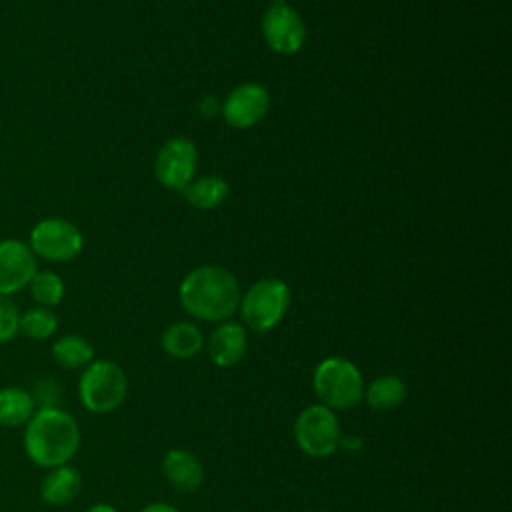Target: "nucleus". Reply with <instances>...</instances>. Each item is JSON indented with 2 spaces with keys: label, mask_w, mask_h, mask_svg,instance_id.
I'll use <instances>...</instances> for the list:
<instances>
[{
  "label": "nucleus",
  "mask_w": 512,
  "mask_h": 512,
  "mask_svg": "<svg viewBox=\"0 0 512 512\" xmlns=\"http://www.w3.org/2000/svg\"><path fill=\"white\" fill-rule=\"evenodd\" d=\"M80 448V428L74 416L56 408H40L26 422L24 450L40 468L68 464Z\"/></svg>",
  "instance_id": "obj_1"
},
{
  "label": "nucleus",
  "mask_w": 512,
  "mask_h": 512,
  "mask_svg": "<svg viewBox=\"0 0 512 512\" xmlns=\"http://www.w3.org/2000/svg\"><path fill=\"white\" fill-rule=\"evenodd\" d=\"M78 396L82 406L94 414H110L128 396V376L112 360H92L80 376Z\"/></svg>",
  "instance_id": "obj_4"
},
{
  "label": "nucleus",
  "mask_w": 512,
  "mask_h": 512,
  "mask_svg": "<svg viewBox=\"0 0 512 512\" xmlns=\"http://www.w3.org/2000/svg\"><path fill=\"white\" fill-rule=\"evenodd\" d=\"M58 396H60V390H58L56 382H54V380H50V378L40 380V382H38V386H36V392L32 394L34 402L42 404L40 408H56Z\"/></svg>",
  "instance_id": "obj_23"
},
{
  "label": "nucleus",
  "mask_w": 512,
  "mask_h": 512,
  "mask_svg": "<svg viewBox=\"0 0 512 512\" xmlns=\"http://www.w3.org/2000/svg\"><path fill=\"white\" fill-rule=\"evenodd\" d=\"M54 360L68 370L86 368L94 360V348L78 334H64L52 344Z\"/></svg>",
  "instance_id": "obj_18"
},
{
  "label": "nucleus",
  "mask_w": 512,
  "mask_h": 512,
  "mask_svg": "<svg viewBox=\"0 0 512 512\" xmlns=\"http://www.w3.org/2000/svg\"><path fill=\"white\" fill-rule=\"evenodd\" d=\"M20 314H18V308L16 304L0 294V342H8L12 340L20 330Z\"/></svg>",
  "instance_id": "obj_22"
},
{
  "label": "nucleus",
  "mask_w": 512,
  "mask_h": 512,
  "mask_svg": "<svg viewBox=\"0 0 512 512\" xmlns=\"http://www.w3.org/2000/svg\"><path fill=\"white\" fill-rule=\"evenodd\" d=\"M294 440L312 458H326L340 444V422L336 412L324 404L306 406L294 420Z\"/></svg>",
  "instance_id": "obj_6"
},
{
  "label": "nucleus",
  "mask_w": 512,
  "mask_h": 512,
  "mask_svg": "<svg viewBox=\"0 0 512 512\" xmlns=\"http://www.w3.org/2000/svg\"><path fill=\"white\" fill-rule=\"evenodd\" d=\"M270 106L268 90L260 84L236 86L222 104L224 120L234 128H250L264 118Z\"/></svg>",
  "instance_id": "obj_10"
},
{
  "label": "nucleus",
  "mask_w": 512,
  "mask_h": 512,
  "mask_svg": "<svg viewBox=\"0 0 512 512\" xmlns=\"http://www.w3.org/2000/svg\"><path fill=\"white\" fill-rule=\"evenodd\" d=\"M80 490H82V474L70 464L50 468V472L44 476L40 484L42 498L54 506H64L72 502L80 494Z\"/></svg>",
  "instance_id": "obj_14"
},
{
  "label": "nucleus",
  "mask_w": 512,
  "mask_h": 512,
  "mask_svg": "<svg viewBox=\"0 0 512 512\" xmlns=\"http://www.w3.org/2000/svg\"><path fill=\"white\" fill-rule=\"evenodd\" d=\"M86 512H118L114 506H110V504H104V502H98V504H94V506H90Z\"/></svg>",
  "instance_id": "obj_26"
},
{
  "label": "nucleus",
  "mask_w": 512,
  "mask_h": 512,
  "mask_svg": "<svg viewBox=\"0 0 512 512\" xmlns=\"http://www.w3.org/2000/svg\"><path fill=\"white\" fill-rule=\"evenodd\" d=\"M288 306V286L278 278H264L248 288L238 308L248 328H252L254 332H266L284 318Z\"/></svg>",
  "instance_id": "obj_5"
},
{
  "label": "nucleus",
  "mask_w": 512,
  "mask_h": 512,
  "mask_svg": "<svg viewBox=\"0 0 512 512\" xmlns=\"http://www.w3.org/2000/svg\"><path fill=\"white\" fill-rule=\"evenodd\" d=\"M36 274V258L30 246L20 240L0 242V294L10 296L32 280Z\"/></svg>",
  "instance_id": "obj_11"
},
{
  "label": "nucleus",
  "mask_w": 512,
  "mask_h": 512,
  "mask_svg": "<svg viewBox=\"0 0 512 512\" xmlns=\"http://www.w3.org/2000/svg\"><path fill=\"white\" fill-rule=\"evenodd\" d=\"M180 302L198 320L226 322L240 306V288L226 268L200 266L182 280Z\"/></svg>",
  "instance_id": "obj_2"
},
{
  "label": "nucleus",
  "mask_w": 512,
  "mask_h": 512,
  "mask_svg": "<svg viewBox=\"0 0 512 512\" xmlns=\"http://www.w3.org/2000/svg\"><path fill=\"white\" fill-rule=\"evenodd\" d=\"M406 384L400 376L394 374H384L374 378L368 386H364V396L362 400L378 412H390L396 410L398 406L404 404L406 400Z\"/></svg>",
  "instance_id": "obj_15"
},
{
  "label": "nucleus",
  "mask_w": 512,
  "mask_h": 512,
  "mask_svg": "<svg viewBox=\"0 0 512 512\" xmlns=\"http://www.w3.org/2000/svg\"><path fill=\"white\" fill-rule=\"evenodd\" d=\"M30 286V294L32 298L40 304V306H56L60 304V300L64 298V282L56 272H36L32 276V280L28 282Z\"/></svg>",
  "instance_id": "obj_21"
},
{
  "label": "nucleus",
  "mask_w": 512,
  "mask_h": 512,
  "mask_svg": "<svg viewBox=\"0 0 512 512\" xmlns=\"http://www.w3.org/2000/svg\"><path fill=\"white\" fill-rule=\"evenodd\" d=\"M246 348H248L246 330L238 322H220L208 336V344H206L208 358L220 368H230L238 364L244 358Z\"/></svg>",
  "instance_id": "obj_12"
},
{
  "label": "nucleus",
  "mask_w": 512,
  "mask_h": 512,
  "mask_svg": "<svg viewBox=\"0 0 512 512\" xmlns=\"http://www.w3.org/2000/svg\"><path fill=\"white\" fill-rule=\"evenodd\" d=\"M262 34L274 52L294 54L304 44L306 28L298 12H294L284 0H272L262 18Z\"/></svg>",
  "instance_id": "obj_9"
},
{
  "label": "nucleus",
  "mask_w": 512,
  "mask_h": 512,
  "mask_svg": "<svg viewBox=\"0 0 512 512\" xmlns=\"http://www.w3.org/2000/svg\"><path fill=\"white\" fill-rule=\"evenodd\" d=\"M162 474L168 484L180 492H194L204 482V466L200 458L184 448H172L164 454Z\"/></svg>",
  "instance_id": "obj_13"
},
{
  "label": "nucleus",
  "mask_w": 512,
  "mask_h": 512,
  "mask_svg": "<svg viewBox=\"0 0 512 512\" xmlns=\"http://www.w3.org/2000/svg\"><path fill=\"white\" fill-rule=\"evenodd\" d=\"M222 106L218 104V100L216 98H212V96H208V98H202V102H200V112H202V116L204 118H214L216 116V112L220 110Z\"/></svg>",
  "instance_id": "obj_24"
},
{
  "label": "nucleus",
  "mask_w": 512,
  "mask_h": 512,
  "mask_svg": "<svg viewBox=\"0 0 512 512\" xmlns=\"http://www.w3.org/2000/svg\"><path fill=\"white\" fill-rule=\"evenodd\" d=\"M80 230L62 218L40 220L30 232V250L46 260L66 262L80 254L82 250Z\"/></svg>",
  "instance_id": "obj_7"
},
{
  "label": "nucleus",
  "mask_w": 512,
  "mask_h": 512,
  "mask_svg": "<svg viewBox=\"0 0 512 512\" xmlns=\"http://www.w3.org/2000/svg\"><path fill=\"white\" fill-rule=\"evenodd\" d=\"M312 388L320 404L330 410H350L362 402L364 378L358 366L342 356L324 358L312 376Z\"/></svg>",
  "instance_id": "obj_3"
},
{
  "label": "nucleus",
  "mask_w": 512,
  "mask_h": 512,
  "mask_svg": "<svg viewBox=\"0 0 512 512\" xmlns=\"http://www.w3.org/2000/svg\"><path fill=\"white\" fill-rule=\"evenodd\" d=\"M36 412V402L32 394L18 386H8L0 390V424L16 428L26 424Z\"/></svg>",
  "instance_id": "obj_17"
},
{
  "label": "nucleus",
  "mask_w": 512,
  "mask_h": 512,
  "mask_svg": "<svg viewBox=\"0 0 512 512\" xmlns=\"http://www.w3.org/2000/svg\"><path fill=\"white\" fill-rule=\"evenodd\" d=\"M56 328H58V318L46 306H36L26 310L20 316V326H18V330L32 340H46L56 332Z\"/></svg>",
  "instance_id": "obj_20"
},
{
  "label": "nucleus",
  "mask_w": 512,
  "mask_h": 512,
  "mask_svg": "<svg viewBox=\"0 0 512 512\" xmlns=\"http://www.w3.org/2000/svg\"><path fill=\"white\" fill-rule=\"evenodd\" d=\"M160 344L168 356L176 360H186L202 350L204 338L192 322H174L162 332Z\"/></svg>",
  "instance_id": "obj_16"
},
{
  "label": "nucleus",
  "mask_w": 512,
  "mask_h": 512,
  "mask_svg": "<svg viewBox=\"0 0 512 512\" xmlns=\"http://www.w3.org/2000/svg\"><path fill=\"white\" fill-rule=\"evenodd\" d=\"M184 198L188 204L208 210L220 206L228 196V184L218 176H204L190 182L184 190Z\"/></svg>",
  "instance_id": "obj_19"
},
{
  "label": "nucleus",
  "mask_w": 512,
  "mask_h": 512,
  "mask_svg": "<svg viewBox=\"0 0 512 512\" xmlns=\"http://www.w3.org/2000/svg\"><path fill=\"white\" fill-rule=\"evenodd\" d=\"M140 512H180V510L168 502H152V504L144 506Z\"/></svg>",
  "instance_id": "obj_25"
},
{
  "label": "nucleus",
  "mask_w": 512,
  "mask_h": 512,
  "mask_svg": "<svg viewBox=\"0 0 512 512\" xmlns=\"http://www.w3.org/2000/svg\"><path fill=\"white\" fill-rule=\"evenodd\" d=\"M196 164V146L186 138H172L158 150L154 160V174L162 186L184 190L192 182Z\"/></svg>",
  "instance_id": "obj_8"
}]
</instances>
